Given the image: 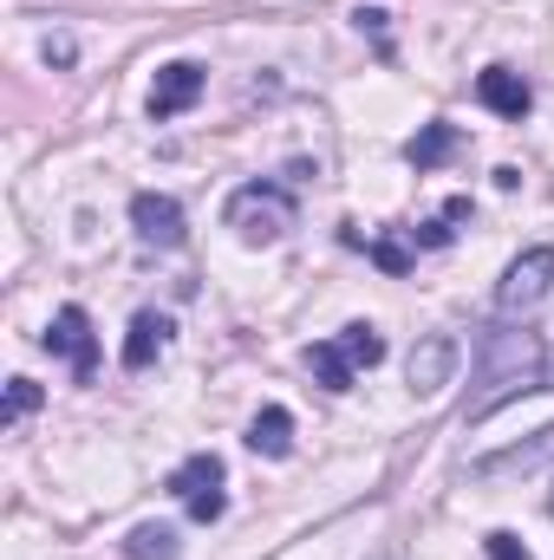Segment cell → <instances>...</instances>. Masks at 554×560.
<instances>
[{
    "mask_svg": "<svg viewBox=\"0 0 554 560\" xmlns=\"http://www.w3.org/2000/svg\"><path fill=\"white\" fill-rule=\"evenodd\" d=\"M307 372H313L326 392H353V378H359V365L346 359V346H339V339H320V346H307Z\"/></svg>",
    "mask_w": 554,
    "mask_h": 560,
    "instance_id": "7c38bea8",
    "label": "cell"
},
{
    "mask_svg": "<svg viewBox=\"0 0 554 560\" xmlns=\"http://www.w3.org/2000/svg\"><path fill=\"white\" fill-rule=\"evenodd\" d=\"M176 528H163V522H138L131 535H125V560H176Z\"/></svg>",
    "mask_w": 554,
    "mask_h": 560,
    "instance_id": "5bb4252c",
    "label": "cell"
},
{
    "mask_svg": "<svg viewBox=\"0 0 554 560\" xmlns=\"http://www.w3.org/2000/svg\"><path fill=\"white\" fill-rule=\"evenodd\" d=\"M554 463V423H542L529 443H516V450H496V456H476L470 463V482H503V476H529V469H542Z\"/></svg>",
    "mask_w": 554,
    "mask_h": 560,
    "instance_id": "ba28073f",
    "label": "cell"
},
{
    "mask_svg": "<svg viewBox=\"0 0 554 560\" xmlns=\"http://www.w3.org/2000/svg\"><path fill=\"white\" fill-rule=\"evenodd\" d=\"M222 222L249 242V248H275L280 235L293 229V196L280 183H242L222 209Z\"/></svg>",
    "mask_w": 554,
    "mask_h": 560,
    "instance_id": "7a4b0ae2",
    "label": "cell"
},
{
    "mask_svg": "<svg viewBox=\"0 0 554 560\" xmlns=\"http://www.w3.org/2000/svg\"><path fill=\"white\" fill-rule=\"evenodd\" d=\"M46 352H59V359L72 365V378H79V385H92V378H99V339H92L85 306H59V313H53V326H46Z\"/></svg>",
    "mask_w": 554,
    "mask_h": 560,
    "instance_id": "8992f818",
    "label": "cell"
},
{
    "mask_svg": "<svg viewBox=\"0 0 554 560\" xmlns=\"http://www.w3.org/2000/svg\"><path fill=\"white\" fill-rule=\"evenodd\" d=\"M353 20H359V33H372L379 59H392V13L385 7H353Z\"/></svg>",
    "mask_w": 554,
    "mask_h": 560,
    "instance_id": "e0dca14e",
    "label": "cell"
},
{
    "mask_svg": "<svg viewBox=\"0 0 554 560\" xmlns=\"http://www.w3.org/2000/svg\"><path fill=\"white\" fill-rule=\"evenodd\" d=\"M443 242H450V222H443V215H437V222H424V229H417V248H443Z\"/></svg>",
    "mask_w": 554,
    "mask_h": 560,
    "instance_id": "44dd1931",
    "label": "cell"
},
{
    "mask_svg": "<svg viewBox=\"0 0 554 560\" xmlns=\"http://www.w3.org/2000/svg\"><path fill=\"white\" fill-rule=\"evenodd\" d=\"M476 98L496 112V118H529V105H535V92H529V79L522 72H509V66H489V72H476Z\"/></svg>",
    "mask_w": 554,
    "mask_h": 560,
    "instance_id": "30bf717a",
    "label": "cell"
},
{
    "mask_svg": "<svg viewBox=\"0 0 554 560\" xmlns=\"http://www.w3.org/2000/svg\"><path fill=\"white\" fill-rule=\"evenodd\" d=\"M549 287H554V248H522L509 261L503 287H496V313L503 319H522V313H535L549 300Z\"/></svg>",
    "mask_w": 554,
    "mask_h": 560,
    "instance_id": "277c9868",
    "label": "cell"
},
{
    "mask_svg": "<svg viewBox=\"0 0 554 560\" xmlns=\"http://www.w3.org/2000/svg\"><path fill=\"white\" fill-rule=\"evenodd\" d=\"M39 411V385L33 378H13L7 385V411H0V423H20V418H33Z\"/></svg>",
    "mask_w": 554,
    "mask_h": 560,
    "instance_id": "ac0fdd59",
    "label": "cell"
},
{
    "mask_svg": "<svg viewBox=\"0 0 554 560\" xmlns=\"http://www.w3.org/2000/svg\"><path fill=\"white\" fill-rule=\"evenodd\" d=\"M222 456L216 450H196V456H183L176 469H170V495H183V509H189V522H222V509H229V495H222Z\"/></svg>",
    "mask_w": 554,
    "mask_h": 560,
    "instance_id": "3957f363",
    "label": "cell"
},
{
    "mask_svg": "<svg viewBox=\"0 0 554 560\" xmlns=\"http://www.w3.org/2000/svg\"><path fill=\"white\" fill-rule=\"evenodd\" d=\"M339 346H346V359H353L359 372H372V365L385 359V332H379L372 319H353V326L339 332Z\"/></svg>",
    "mask_w": 554,
    "mask_h": 560,
    "instance_id": "9a60e30c",
    "label": "cell"
},
{
    "mask_svg": "<svg viewBox=\"0 0 554 560\" xmlns=\"http://www.w3.org/2000/svg\"><path fill=\"white\" fill-rule=\"evenodd\" d=\"M549 509H554V502H549Z\"/></svg>",
    "mask_w": 554,
    "mask_h": 560,
    "instance_id": "603a6c76",
    "label": "cell"
},
{
    "mask_svg": "<svg viewBox=\"0 0 554 560\" xmlns=\"http://www.w3.org/2000/svg\"><path fill=\"white\" fill-rule=\"evenodd\" d=\"M203 85H209V72L196 66V59H170L163 72H157V85H150V118L163 125V118H183L196 98H203Z\"/></svg>",
    "mask_w": 554,
    "mask_h": 560,
    "instance_id": "52a82bcc",
    "label": "cell"
},
{
    "mask_svg": "<svg viewBox=\"0 0 554 560\" xmlns=\"http://www.w3.org/2000/svg\"><path fill=\"white\" fill-rule=\"evenodd\" d=\"M131 229H138V242H150V248H176V242H183V209H176V196H157V189L131 196Z\"/></svg>",
    "mask_w": 554,
    "mask_h": 560,
    "instance_id": "9c48e42d",
    "label": "cell"
},
{
    "mask_svg": "<svg viewBox=\"0 0 554 560\" xmlns=\"http://www.w3.org/2000/svg\"><path fill=\"white\" fill-rule=\"evenodd\" d=\"M450 150H457V125H424V131H417L412 143H405V156H412L417 170H437V163H443Z\"/></svg>",
    "mask_w": 554,
    "mask_h": 560,
    "instance_id": "2e32d148",
    "label": "cell"
},
{
    "mask_svg": "<svg viewBox=\"0 0 554 560\" xmlns=\"http://www.w3.org/2000/svg\"><path fill=\"white\" fill-rule=\"evenodd\" d=\"M476 398H470V418H489V411H503L509 398H522V392H549L554 372H549V346H542V332H516V326H496L489 339H483V372H476Z\"/></svg>",
    "mask_w": 554,
    "mask_h": 560,
    "instance_id": "6da1fadb",
    "label": "cell"
},
{
    "mask_svg": "<svg viewBox=\"0 0 554 560\" xmlns=\"http://www.w3.org/2000/svg\"><path fill=\"white\" fill-rule=\"evenodd\" d=\"M470 215H476V202H470V196H450V202H443V222H470Z\"/></svg>",
    "mask_w": 554,
    "mask_h": 560,
    "instance_id": "7402d4cb",
    "label": "cell"
},
{
    "mask_svg": "<svg viewBox=\"0 0 554 560\" xmlns=\"http://www.w3.org/2000/svg\"><path fill=\"white\" fill-rule=\"evenodd\" d=\"M163 346H170V319L163 313H138L131 332H125V372H143Z\"/></svg>",
    "mask_w": 554,
    "mask_h": 560,
    "instance_id": "8fae6325",
    "label": "cell"
},
{
    "mask_svg": "<svg viewBox=\"0 0 554 560\" xmlns=\"http://www.w3.org/2000/svg\"><path fill=\"white\" fill-rule=\"evenodd\" d=\"M457 365H463V346H457L450 332H424V339L412 346V359H405L412 398H437L443 385H457Z\"/></svg>",
    "mask_w": 554,
    "mask_h": 560,
    "instance_id": "5b68a950",
    "label": "cell"
},
{
    "mask_svg": "<svg viewBox=\"0 0 554 560\" xmlns=\"http://www.w3.org/2000/svg\"><path fill=\"white\" fill-rule=\"evenodd\" d=\"M483 548H489V560H535L529 548H522V535H509V528H496V535H483Z\"/></svg>",
    "mask_w": 554,
    "mask_h": 560,
    "instance_id": "ffe728a7",
    "label": "cell"
},
{
    "mask_svg": "<svg viewBox=\"0 0 554 560\" xmlns=\"http://www.w3.org/2000/svg\"><path fill=\"white\" fill-rule=\"evenodd\" d=\"M372 261H379L385 275H412V248H405V242H392V235H379V242H372Z\"/></svg>",
    "mask_w": 554,
    "mask_h": 560,
    "instance_id": "d6986e66",
    "label": "cell"
},
{
    "mask_svg": "<svg viewBox=\"0 0 554 560\" xmlns=\"http://www.w3.org/2000/svg\"><path fill=\"white\" fill-rule=\"evenodd\" d=\"M249 450H255V456H287V450H293V418H287L280 405H268L262 418L249 423Z\"/></svg>",
    "mask_w": 554,
    "mask_h": 560,
    "instance_id": "4fadbf2b",
    "label": "cell"
}]
</instances>
